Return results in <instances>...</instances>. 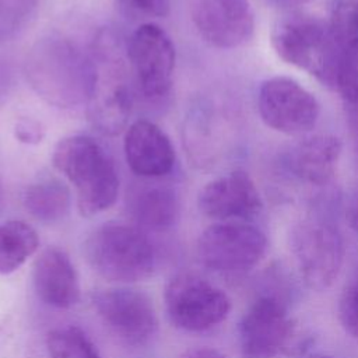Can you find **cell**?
<instances>
[{"instance_id": "cell-1", "label": "cell", "mask_w": 358, "mask_h": 358, "mask_svg": "<svg viewBox=\"0 0 358 358\" xmlns=\"http://www.w3.org/2000/svg\"><path fill=\"white\" fill-rule=\"evenodd\" d=\"M25 76L38 96L53 106L69 109L88 102L94 66L69 39L46 36L38 39L28 52Z\"/></svg>"}, {"instance_id": "cell-2", "label": "cell", "mask_w": 358, "mask_h": 358, "mask_svg": "<svg viewBox=\"0 0 358 358\" xmlns=\"http://www.w3.org/2000/svg\"><path fill=\"white\" fill-rule=\"evenodd\" d=\"M53 166L76 187L81 215L92 217L112 207L119 193V176L112 157L88 136L60 140L52 154Z\"/></svg>"}, {"instance_id": "cell-3", "label": "cell", "mask_w": 358, "mask_h": 358, "mask_svg": "<svg viewBox=\"0 0 358 358\" xmlns=\"http://www.w3.org/2000/svg\"><path fill=\"white\" fill-rule=\"evenodd\" d=\"M271 43L285 63L305 70L329 88L347 56L334 41L330 25L302 13L281 18L273 29Z\"/></svg>"}, {"instance_id": "cell-4", "label": "cell", "mask_w": 358, "mask_h": 358, "mask_svg": "<svg viewBox=\"0 0 358 358\" xmlns=\"http://www.w3.org/2000/svg\"><path fill=\"white\" fill-rule=\"evenodd\" d=\"M90 266L101 277L115 282H137L155 268V252L150 239L136 227L106 222L85 242Z\"/></svg>"}, {"instance_id": "cell-5", "label": "cell", "mask_w": 358, "mask_h": 358, "mask_svg": "<svg viewBox=\"0 0 358 358\" xmlns=\"http://www.w3.org/2000/svg\"><path fill=\"white\" fill-rule=\"evenodd\" d=\"M306 341L298 320L275 296L257 298L239 323L243 358H298Z\"/></svg>"}, {"instance_id": "cell-6", "label": "cell", "mask_w": 358, "mask_h": 358, "mask_svg": "<svg viewBox=\"0 0 358 358\" xmlns=\"http://www.w3.org/2000/svg\"><path fill=\"white\" fill-rule=\"evenodd\" d=\"M113 38L105 35L98 43L94 66V83L88 105L92 124L105 134L119 133L131 110V94L126 69Z\"/></svg>"}, {"instance_id": "cell-7", "label": "cell", "mask_w": 358, "mask_h": 358, "mask_svg": "<svg viewBox=\"0 0 358 358\" xmlns=\"http://www.w3.org/2000/svg\"><path fill=\"white\" fill-rule=\"evenodd\" d=\"M289 249L301 278L310 289L324 291L337 280L344 245L331 224L317 218L299 221L291 229Z\"/></svg>"}, {"instance_id": "cell-8", "label": "cell", "mask_w": 358, "mask_h": 358, "mask_svg": "<svg viewBox=\"0 0 358 358\" xmlns=\"http://www.w3.org/2000/svg\"><path fill=\"white\" fill-rule=\"evenodd\" d=\"M267 238L243 221H221L207 227L197 239L199 262L217 273H245L264 257Z\"/></svg>"}, {"instance_id": "cell-9", "label": "cell", "mask_w": 358, "mask_h": 358, "mask_svg": "<svg viewBox=\"0 0 358 358\" xmlns=\"http://www.w3.org/2000/svg\"><path fill=\"white\" fill-rule=\"evenodd\" d=\"M164 299L171 323L186 331L208 330L224 322L231 310V299L221 288L193 274L172 277Z\"/></svg>"}, {"instance_id": "cell-10", "label": "cell", "mask_w": 358, "mask_h": 358, "mask_svg": "<svg viewBox=\"0 0 358 358\" xmlns=\"http://www.w3.org/2000/svg\"><path fill=\"white\" fill-rule=\"evenodd\" d=\"M257 110L267 127L282 134H303L316 126L320 103L296 80L274 76L259 87Z\"/></svg>"}, {"instance_id": "cell-11", "label": "cell", "mask_w": 358, "mask_h": 358, "mask_svg": "<svg viewBox=\"0 0 358 358\" xmlns=\"http://www.w3.org/2000/svg\"><path fill=\"white\" fill-rule=\"evenodd\" d=\"M92 306L108 330L129 345L147 344L157 333V312L143 291L124 287L101 289L92 295Z\"/></svg>"}, {"instance_id": "cell-12", "label": "cell", "mask_w": 358, "mask_h": 358, "mask_svg": "<svg viewBox=\"0 0 358 358\" xmlns=\"http://www.w3.org/2000/svg\"><path fill=\"white\" fill-rule=\"evenodd\" d=\"M126 50L141 92L151 99L165 96L175 67V46L169 35L155 24H143L131 34Z\"/></svg>"}, {"instance_id": "cell-13", "label": "cell", "mask_w": 358, "mask_h": 358, "mask_svg": "<svg viewBox=\"0 0 358 358\" xmlns=\"http://www.w3.org/2000/svg\"><path fill=\"white\" fill-rule=\"evenodd\" d=\"M192 18L203 39L220 49L242 46L255 32V15L248 0H196Z\"/></svg>"}, {"instance_id": "cell-14", "label": "cell", "mask_w": 358, "mask_h": 358, "mask_svg": "<svg viewBox=\"0 0 358 358\" xmlns=\"http://www.w3.org/2000/svg\"><path fill=\"white\" fill-rule=\"evenodd\" d=\"M200 211L213 220L249 221L263 207L253 179L243 171H232L210 180L199 193Z\"/></svg>"}, {"instance_id": "cell-15", "label": "cell", "mask_w": 358, "mask_h": 358, "mask_svg": "<svg viewBox=\"0 0 358 358\" xmlns=\"http://www.w3.org/2000/svg\"><path fill=\"white\" fill-rule=\"evenodd\" d=\"M35 292L46 305L67 309L80 301V280L70 256L57 246L45 248L32 268Z\"/></svg>"}, {"instance_id": "cell-16", "label": "cell", "mask_w": 358, "mask_h": 358, "mask_svg": "<svg viewBox=\"0 0 358 358\" xmlns=\"http://www.w3.org/2000/svg\"><path fill=\"white\" fill-rule=\"evenodd\" d=\"M123 148L129 168L138 176L161 178L173 168V145L165 131L150 120H137L129 126Z\"/></svg>"}, {"instance_id": "cell-17", "label": "cell", "mask_w": 358, "mask_h": 358, "mask_svg": "<svg viewBox=\"0 0 358 358\" xmlns=\"http://www.w3.org/2000/svg\"><path fill=\"white\" fill-rule=\"evenodd\" d=\"M341 155V141L334 134L319 133L299 141L289 154L292 173L315 186L329 183L337 169Z\"/></svg>"}, {"instance_id": "cell-18", "label": "cell", "mask_w": 358, "mask_h": 358, "mask_svg": "<svg viewBox=\"0 0 358 358\" xmlns=\"http://www.w3.org/2000/svg\"><path fill=\"white\" fill-rule=\"evenodd\" d=\"M129 211L140 227L162 231L176 222L179 217V200L172 189L151 186L133 194L129 203Z\"/></svg>"}, {"instance_id": "cell-19", "label": "cell", "mask_w": 358, "mask_h": 358, "mask_svg": "<svg viewBox=\"0 0 358 358\" xmlns=\"http://www.w3.org/2000/svg\"><path fill=\"white\" fill-rule=\"evenodd\" d=\"M22 203L34 218L53 224L70 213L71 193L63 182L48 178L29 185L22 194Z\"/></svg>"}, {"instance_id": "cell-20", "label": "cell", "mask_w": 358, "mask_h": 358, "mask_svg": "<svg viewBox=\"0 0 358 358\" xmlns=\"http://www.w3.org/2000/svg\"><path fill=\"white\" fill-rule=\"evenodd\" d=\"M38 246L39 236L25 221L11 220L0 224V274L18 270Z\"/></svg>"}, {"instance_id": "cell-21", "label": "cell", "mask_w": 358, "mask_h": 358, "mask_svg": "<svg viewBox=\"0 0 358 358\" xmlns=\"http://www.w3.org/2000/svg\"><path fill=\"white\" fill-rule=\"evenodd\" d=\"M49 358H102L95 344L77 326H63L50 330L46 336Z\"/></svg>"}, {"instance_id": "cell-22", "label": "cell", "mask_w": 358, "mask_h": 358, "mask_svg": "<svg viewBox=\"0 0 358 358\" xmlns=\"http://www.w3.org/2000/svg\"><path fill=\"white\" fill-rule=\"evenodd\" d=\"M330 29L340 49L358 63V0L340 3L334 8Z\"/></svg>"}, {"instance_id": "cell-23", "label": "cell", "mask_w": 358, "mask_h": 358, "mask_svg": "<svg viewBox=\"0 0 358 358\" xmlns=\"http://www.w3.org/2000/svg\"><path fill=\"white\" fill-rule=\"evenodd\" d=\"M35 0H0V42L13 36L27 21Z\"/></svg>"}, {"instance_id": "cell-24", "label": "cell", "mask_w": 358, "mask_h": 358, "mask_svg": "<svg viewBox=\"0 0 358 358\" xmlns=\"http://www.w3.org/2000/svg\"><path fill=\"white\" fill-rule=\"evenodd\" d=\"M331 90H334L345 103L358 108V64L345 56L341 62Z\"/></svg>"}, {"instance_id": "cell-25", "label": "cell", "mask_w": 358, "mask_h": 358, "mask_svg": "<svg viewBox=\"0 0 358 358\" xmlns=\"http://www.w3.org/2000/svg\"><path fill=\"white\" fill-rule=\"evenodd\" d=\"M338 319L344 330L358 338V277L345 285L340 296Z\"/></svg>"}, {"instance_id": "cell-26", "label": "cell", "mask_w": 358, "mask_h": 358, "mask_svg": "<svg viewBox=\"0 0 358 358\" xmlns=\"http://www.w3.org/2000/svg\"><path fill=\"white\" fill-rule=\"evenodd\" d=\"M14 136L20 143L38 144L45 136V129L32 117H20L14 126Z\"/></svg>"}, {"instance_id": "cell-27", "label": "cell", "mask_w": 358, "mask_h": 358, "mask_svg": "<svg viewBox=\"0 0 358 358\" xmlns=\"http://www.w3.org/2000/svg\"><path fill=\"white\" fill-rule=\"evenodd\" d=\"M120 3L131 13L165 17L169 13V0H120Z\"/></svg>"}, {"instance_id": "cell-28", "label": "cell", "mask_w": 358, "mask_h": 358, "mask_svg": "<svg viewBox=\"0 0 358 358\" xmlns=\"http://www.w3.org/2000/svg\"><path fill=\"white\" fill-rule=\"evenodd\" d=\"M14 85V70L6 59L0 57V108L11 96Z\"/></svg>"}, {"instance_id": "cell-29", "label": "cell", "mask_w": 358, "mask_h": 358, "mask_svg": "<svg viewBox=\"0 0 358 358\" xmlns=\"http://www.w3.org/2000/svg\"><path fill=\"white\" fill-rule=\"evenodd\" d=\"M180 358H227V357L218 350H214L210 347H197V348L187 350L186 352L182 354Z\"/></svg>"}, {"instance_id": "cell-30", "label": "cell", "mask_w": 358, "mask_h": 358, "mask_svg": "<svg viewBox=\"0 0 358 358\" xmlns=\"http://www.w3.org/2000/svg\"><path fill=\"white\" fill-rule=\"evenodd\" d=\"M347 218H348V222H350L351 228L358 232V194L350 203Z\"/></svg>"}, {"instance_id": "cell-31", "label": "cell", "mask_w": 358, "mask_h": 358, "mask_svg": "<svg viewBox=\"0 0 358 358\" xmlns=\"http://www.w3.org/2000/svg\"><path fill=\"white\" fill-rule=\"evenodd\" d=\"M271 3H274L278 7H284V8H292L296 6H301L303 3H306L308 0H270Z\"/></svg>"}, {"instance_id": "cell-32", "label": "cell", "mask_w": 358, "mask_h": 358, "mask_svg": "<svg viewBox=\"0 0 358 358\" xmlns=\"http://www.w3.org/2000/svg\"><path fill=\"white\" fill-rule=\"evenodd\" d=\"M305 358H337V357H333V355H327V354H322V352H315V354L306 355Z\"/></svg>"}, {"instance_id": "cell-33", "label": "cell", "mask_w": 358, "mask_h": 358, "mask_svg": "<svg viewBox=\"0 0 358 358\" xmlns=\"http://www.w3.org/2000/svg\"><path fill=\"white\" fill-rule=\"evenodd\" d=\"M0 199H1V182H0Z\"/></svg>"}]
</instances>
